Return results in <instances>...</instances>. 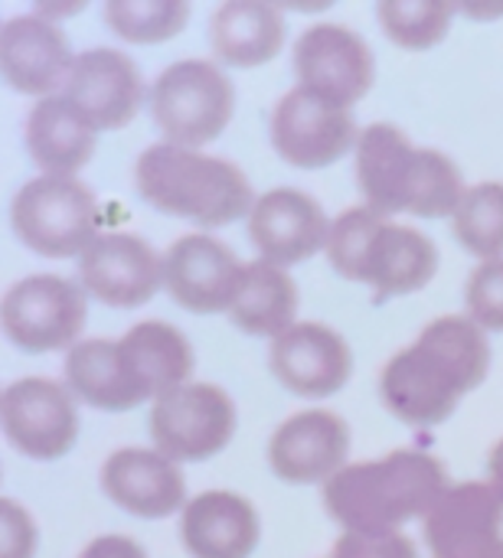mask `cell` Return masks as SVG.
I'll list each match as a JSON object with an SVG mask.
<instances>
[{
	"label": "cell",
	"mask_w": 503,
	"mask_h": 558,
	"mask_svg": "<svg viewBox=\"0 0 503 558\" xmlns=\"http://www.w3.org/2000/svg\"><path fill=\"white\" fill-rule=\"evenodd\" d=\"M491 343L471 317H439L419 340L399 350L380 376L386 409L412 425L432 428L455 415L465 392L488 379Z\"/></svg>",
	"instance_id": "1"
},
{
	"label": "cell",
	"mask_w": 503,
	"mask_h": 558,
	"mask_svg": "<svg viewBox=\"0 0 503 558\" xmlns=\"http://www.w3.org/2000/svg\"><path fill=\"white\" fill-rule=\"evenodd\" d=\"M448 490V471L439 458L399 448L380 461L347 464L324 484V507L347 533L380 536L429 517Z\"/></svg>",
	"instance_id": "2"
},
{
	"label": "cell",
	"mask_w": 503,
	"mask_h": 558,
	"mask_svg": "<svg viewBox=\"0 0 503 558\" xmlns=\"http://www.w3.org/2000/svg\"><path fill=\"white\" fill-rule=\"evenodd\" d=\"M357 186L373 213H412L422 219L455 216L468 193L452 157L432 147H412L406 131L386 121L360 131Z\"/></svg>",
	"instance_id": "3"
},
{
	"label": "cell",
	"mask_w": 503,
	"mask_h": 558,
	"mask_svg": "<svg viewBox=\"0 0 503 558\" xmlns=\"http://www.w3.org/2000/svg\"><path fill=\"white\" fill-rule=\"evenodd\" d=\"M137 193L160 213L219 229L252 213L255 193L249 177L223 157L177 144H151L134 163Z\"/></svg>",
	"instance_id": "4"
},
{
	"label": "cell",
	"mask_w": 503,
	"mask_h": 558,
	"mask_svg": "<svg viewBox=\"0 0 503 558\" xmlns=\"http://www.w3.org/2000/svg\"><path fill=\"white\" fill-rule=\"evenodd\" d=\"M327 258L340 278L373 288L376 301L416 294L439 271V248L426 232L386 222L370 206H354L331 222Z\"/></svg>",
	"instance_id": "5"
},
{
	"label": "cell",
	"mask_w": 503,
	"mask_h": 558,
	"mask_svg": "<svg viewBox=\"0 0 503 558\" xmlns=\"http://www.w3.org/2000/svg\"><path fill=\"white\" fill-rule=\"evenodd\" d=\"M232 111L236 88L209 59H180L154 78L151 118L167 144L196 150L229 128Z\"/></svg>",
	"instance_id": "6"
},
{
	"label": "cell",
	"mask_w": 503,
	"mask_h": 558,
	"mask_svg": "<svg viewBox=\"0 0 503 558\" xmlns=\"http://www.w3.org/2000/svg\"><path fill=\"white\" fill-rule=\"evenodd\" d=\"M13 232L43 258H82V252L101 235L98 203L92 190L75 177H33L10 206Z\"/></svg>",
	"instance_id": "7"
},
{
	"label": "cell",
	"mask_w": 503,
	"mask_h": 558,
	"mask_svg": "<svg viewBox=\"0 0 503 558\" xmlns=\"http://www.w3.org/2000/svg\"><path fill=\"white\" fill-rule=\"evenodd\" d=\"M88 320L85 288L62 275H29L7 288L0 324L13 347L26 353L72 350Z\"/></svg>",
	"instance_id": "8"
},
{
	"label": "cell",
	"mask_w": 503,
	"mask_h": 558,
	"mask_svg": "<svg viewBox=\"0 0 503 558\" xmlns=\"http://www.w3.org/2000/svg\"><path fill=\"white\" fill-rule=\"evenodd\" d=\"M151 438L170 461H206L236 435L232 399L209 383H187L154 399Z\"/></svg>",
	"instance_id": "9"
},
{
	"label": "cell",
	"mask_w": 503,
	"mask_h": 558,
	"mask_svg": "<svg viewBox=\"0 0 503 558\" xmlns=\"http://www.w3.org/2000/svg\"><path fill=\"white\" fill-rule=\"evenodd\" d=\"M295 75L311 95L350 108L373 88L376 62L357 29L344 23H314L295 43Z\"/></svg>",
	"instance_id": "10"
},
{
	"label": "cell",
	"mask_w": 503,
	"mask_h": 558,
	"mask_svg": "<svg viewBox=\"0 0 503 558\" xmlns=\"http://www.w3.org/2000/svg\"><path fill=\"white\" fill-rule=\"evenodd\" d=\"M0 422L7 441L33 461H56L69 454L79 438V412L69 386L43 376L7 386L0 399Z\"/></svg>",
	"instance_id": "11"
},
{
	"label": "cell",
	"mask_w": 503,
	"mask_h": 558,
	"mask_svg": "<svg viewBox=\"0 0 503 558\" xmlns=\"http://www.w3.org/2000/svg\"><path fill=\"white\" fill-rule=\"evenodd\" d=\"M360 131L350 108H337L308 88L295 85L285 92L272 114V144L285 163L301 170H318L337 163L350 147H357Z\"/></svg>",
	"instance_id": "12"
},
{
	"label": "cell",
	"mask_w": 503,
	"mask_h": 558,
	"mask_svg": "<svg viewBox=\"0 0 503 558\" xmlns=\"http://www.w3.org/2000/svg\"><path fill=\"white\" fill-rule=\"evenodd\" d=\"M79 284L108 307H141L164 284V255L141 235L101 232L79 258Z\"/></svg>",
	"instance_id": "13"
},
{
	"label": "cell",
	"mask_w": 503,
	"mask_h": 558,
	"mask_svg": "<svg viewBox=\"0 0 503 558\" xmlns=\"http://www.w3.org/2000/svg\"><path fill=\"white\" fill-rule=\"evenodd\" d=\"M245 265L216 235H180L164 252V288L190 314L232 311Z\"/></svg>",
	"instance_id": "14"
},
{
	"label": "cell",
	"mask_w": 503,
	"mask_h": 558,
	"mask_svg": "<svg viewBox=\"0 0 503 558\" xmlns=\"http://www.w3.org/2000/svg\"><path fill=\"white\" fill-rule=\"evenodd\" d=\"M62 95L98 128L118 131L134 121L144 101V75L137 62L108 46H95L75 56Z\"/></svg>",
	"instance_id": "15"
},
{
	"label": "cell",
	"mask_w": 503,
	"mask_h": 558,
	"mask_svg": "<svg viewBox=\"0 0 503 558\" xmlns=\"http://www.w3.org/2000/svg\"><path fill=\"white\" fill-rule=\"evenodd\" d=\"M432 558H503V500L491 484H455L426 517Z\"/></svg>",
	"instance_id": "16"
},
{
	"label": "cell",
	"mask_w": 503,
	"mask_h": 558,
	"mask_svg": "<svg viewBox=\"0 0 503 558\" xmlns=\"http://www.w3.org/2000/svg\"><path fill=\"white\" fill-rule=\"evenodd\" d=\"M249 239L262 262L291 268L327 248L331 222L314 196L295 186H278L255 199L249 213Z\"/></svg>",
	"instance_id": "17"
},
{
	"label": "cell",
	"mask_w": 503,
	"mask_h": 558,
	"mask_svg": "<svg viewBox=\"0 0 503 558\" xmlns=\"http://www.w3.org/2000/svg\"><path fill=\"white\" fill-rule=\"evenodd\" d=\"M268 363L278 383L301 399L337 396L354 373V353L347 340L314 320H301L272 340Z\"/></svg>",
	"instance_id": "18"
},
{
	"label": "cell",
	"mask_w": 503,
	"mask_h": 558,
	"mask_svg": "<svg viewBox=\"0 0 503 558\" xmlns=\"http://www.w3.org/2000/svg\"><path fill=\"white\" fill-rule=\"evenodd\" d=\"M75 56L59 23L39 13L10 16L0 29V72L7 85L20 95H36L39 101L65 85Z\"/></svg>",
	"instance_id": "19"
},
{
	"label": "cell",
	"mask_w": 503,
	"mask_h": 558,
	"mask_svg": "<svg viewBox=\"0 0 503 558\" xmlns=\"http://www.w3.org/2000/svg\"><path fill=\"white\" fill-rule=\"evenodd\" d=\"M350 428L340 415L308 409L282 422L268 441V464L288 484L331 481L347 468Z\"/></svg>",
	"instance_id": "20"
},
{
	"label": "cell",
	"mask_w": 503,
	"mask_h": 558,
	"mask_svg": "<svg viewBox=\"0 0 503 558\" xmlns=\"http://www.w3.org/2000/svg\"><path fill=\"white\" fill-rule=\"evenodd\" d=\"M105 497L131 517L164 520L183 510L187 477L177 461L164 458L157 448H121L101 464Z\"/></svg>",
	"instance_id": "21"
},
{
	"label": "cell",
	"mask_w": 503,
	"mask_h": 558,
	"mask_svg": "<svg viewBox=\"0 0 503 558\" xmlns=\"http://www.w3.org/2000/svg\"><path fill=\"white\" fill-rule=\"evenodd\" d=\"M262 523L255 507L232 490H206L183 507L180 543L193 558H249Z\"/></svg>",
	"instance_id": "22"
},
{
	"label": "cell",
	"mask_w": 503,
	"mask_h": 558,
	"mask_svg": "<svg viewBox=\"0 0 503 558\" xmlns=\"http://www.w3.org/2000/svg\"><path fill=\"white\" fill-rule=\"evenodd\" d=\"M65 386L101 412H128L151 399L121 340H82L65 356Z\"/></svg>",
	"instance_id": "23"
},
{
	"label": "cell",
	"mask_w": 503,
	"mask_h": 558,
	"mask_svg": "<svg viewBox=\"0 0 503 558\" xmlns=\"http://www.w3.org/2000/svg\"><path fill=\"white\" fill-rule=\"evenodd\" d=\"M23 137L33 163L46 177H72L92 160L98 128L65 95H49L26 114Z\"/></svg>",
	"instance_id": "24"
},
{
	"label": "cell",
	"mask_w": 503,
	"mask_h": 558,
	"mask_svg": "<svg viewBox=\"0 0 503 558\" xmlns=\"http://www.w3.org/2000/svg\"><path fill=\"white\" fill-rule=\"evenodd\" d=\"M209 46L219 62L255 69L272 62L285 46V16L275 3L226 0L209 23Z\"/></svg>",
	"instance_id": "25"
},
{
	"label": "cell",
	"mask_w": 503,
	"mask_h": 558,
	"mask_svg": "<svg viewBox=\"0 0 503 558\" xmlns=\"http://www.w3.org/2000/svg\"><path fill=\"white\" fill-rule=\"evenodd\" d=\"M298 314V284L291 275L272 262H249L242 275V288L229 311V320L249 337L278 340L295 327Z\"/></svg>",
	"instance_id": "26"
},
{
	"label": "cell",
	"mask_w": 503,
	"mask_h": 558,
	"mask_svg": "<svg viewBox=\"0 0 503 558\" xmlns=\"http://www.w3.org/2000/svg\"><path fill=\"white\" fill-rule=\"evenodd\" d=\"M121 343L154 399L177 386H187L196 356H193L190 340L173 324L141 320L121 337Z\"/></svg>",
	"instance_id": "27"
},
{
	"label": "cell",
	"mask_w": 503,
	"mask_h": 558,
	"mask_svg": "<svg viewBox=\"0 0 503 558\" xmlns=\"http://www.w3.org/2000/svg\"><path fill=\"white\" fill-rule=\"evenodd\" d=\"M458 242L481 262L503 258V183L488 180L465 193L452 216Z\"/></svg>",
	"instance_id": "28"
},
{
	"label": "cell",
	"mask_w": 503,
	"mask_h": 558,
	"mask_svg": "<svg viewBox=\"0 0 503 558\" xmlns=\"http://www.w3.org/2000/svg\"><path fill=\"white\" fill-rule=\"evenodd\" d=\"M383 33L412 52L432 49L448 36L452 16L458 13V3L445 0H383L376 7Z\"/></svg>",
	"instance_id": "29"
},
{
	"label": "cell",
	"mask_w": 503,
	"mask_h": 558,
	"mask_svg": "<svg viewBox=\"0 0 503 558\" xmlns=\"http://www.w3.org/2000/svg\"><path fill=\"white\" fill-rule=\"evenodd\" d=\"M108 29L128 43H164L190 20L187 0H108L101 10Z\"/></svg>",
	"instance_id": "30"
},
{
	"label": "cell",
	"mask_w": 503,
	"mask_h": 558,
	"mask_svg": "<svg viewBox=\"0 0 503 558\" xmlns=\"http://www.w3.org/2000/svg\"><path fill=\"white\" fill-rule=\"evenodd\" d=\"M465 304H468V317L481 330L503 333V258L481 262L471 271L465 284Z\"/></svg>",
	"instance_id": "31"
},
{
	"label": "cell",
	"mask_w": 503,
	"mask_h": 558,
	"mask_svg": "<svg viewBox=\"0 0 503 558\" xmlns=\"http://www.w3.org/2000/svg\"><path fill=\"white\" fill-rule=\"evenodd\" d=\"M331 558H419V549L403 533H380V536L344 533L334 543Z\"/></svg>",
	"instance_id": "32"
},
{
	"label": "cell",
	"mask_w": 503,
	"mask_h": 558,
	"mask_svg": "<svg viewBox=\"0 0 503 558\" xmlns=\"http://www.w3.org/2000/svg\"><path fill=\"white\" fill-rule=\"evenodd\" d=\"M36 523L33 517L10 497L0 500V558L36 556Z\"/></svg>",
	"instance_id": "33"
},
{
	"label": "cell",
	"mask_w": 503,
	"mask_h": 558,
	"mask_svg": "<svg viewBox=\"0 0 503 558\" xmlns=\"http://www.w3.org/2000/svg\"><path fill=\"white\" fill-rule=\"evenodd\" d=\"M82 558H147V553L128 536H98L85 546Z\"/></svg>",
	"instance_id": "34"
},
{
	"label": "cell",
	"mask_w": 503,
	"mask_h": 558,
	"mask_svg": "<svg viewBox=\"0 0 503 558\" xmlns=\"http://www.w3.org/2000/svg\"><path fill=\"white\" fill-rule=\"evenodd\" d=\"M488 474H491V487L501 494V500H503V441H498L494 445V451H491V458H488Z\"/></svg>",
	"instance_id": "35"
}]
</instances>
